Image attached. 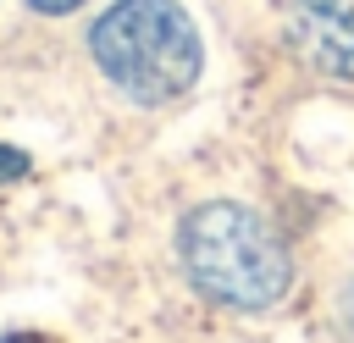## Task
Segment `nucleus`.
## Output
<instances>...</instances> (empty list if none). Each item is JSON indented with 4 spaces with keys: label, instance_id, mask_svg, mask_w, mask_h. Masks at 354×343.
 Returning a JSON list of instances; mask_svg holds the SVG:
<instances>
[{
    "label": "nucleus",
    "instance_id": "1",
    "mask_svg": "<svg viewBox=\"0 0 354 343\" xmlns=\"http://www.w3.org/2000/svg\"><path fill=\"white\" fill-rule=\"evenodd\" d=\"M177 254L188 282L227 310H271L293 282V260L277 227L232 199L194 205L177 227Z\"/></svg>",
    "mask_w": 354,
    "mask_h": 343
},
{
    "label": "nucleus",
    "instance_id": "2",
    "mask_svg": "<svg viewBox=\"0 0 354 343\" xmlns=\"http://www.w3.org/2000/svg\"><path fill=\"white\" fill-rule=\"evenodd\" d=\"M94 66L138 105L183 100L205 72V44L177 0H116L88 28Z\"/></svg>",
    "mask_w": 354,
    "mask_h": 343
},
{
    "label": "nucleus",
    "instance_id": "3",
    "mask_svg": "<svg viewBox=\"0 0 354 343\" xmlns=\"http://www.w3.org/2000/svg\"><path fill=\"white\" fill-rule=\"evenodd\" d=\"M288 28L315 72L354 83V0H293Z\"/></svg>",
    "mask_w": 354,
    "mask_h": 343
},
{
    "label": "nucleus",
    "instance_id": "4",
    "mask_svg": "<svg viewBox=\"0 0 354 343\" xmlns=\"http://www.w3.org/2000/svg\"><path fill=\"white\" fill-rule=\"evenodd\" d=\"M33 11H44V17H66L72 6H83V0H28Z\"/></svg>",
    "mask_w": 354,
    "mask_h": 343
},
{
    "label": "nucleus",
    "instance_id": "5",
    "mask_svg": "<svg viewBox=\"0 0 354 343\" xmlns=\"http://www.w3.org/2000/svg\"><path fill=\"white\" fill-rule=\"evenodd\" d=\"M343 326H348V337H354V282H348V293H343Z\"/></svg>",
    "mask_w": 354,
    "mask_h": 343
}]
</instances>
